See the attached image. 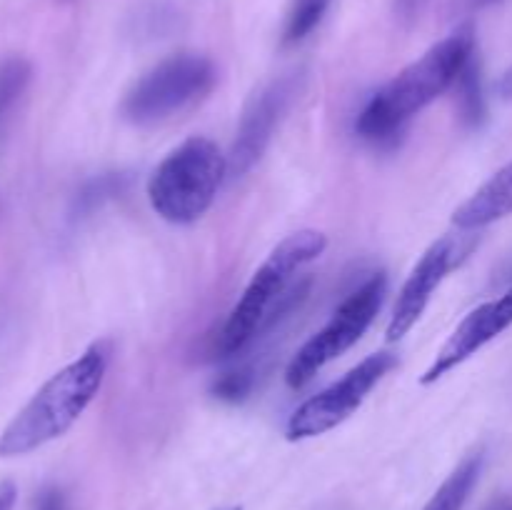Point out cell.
Listing matches in <instances>:
<instances>
[{
	"mask_svg": "<svg viewBox=\"0 0 512 510\" xmlns=\"http://www.w3.org/2000/svg\"><path fill=\"white\" fill-rule=\"evenodd\" d=\"M475 55L478 43L473 23L458 25L368 100L355 120V133L375 145H393L420 110L455 88Z\"/></svg>",
	"mask_w": 512,
	"mask_h": 510,
	"instance_id": "1",
	"label": "cell"
},
{
	"mask_svg": "<svg viewBox=\"0 0 512 510\" xmlns=\"http://www.w3.org/2000/svg\"><path fill=\"white\" fill-rule=\"evenodd\" d=\"M110 355H113V348L108 340H98L85 348L73 363L50 375L40 385L38 393L3 428L0 458H20V455L35 453L68 433L103 388Z\"/></svg>",
	"mask_w": 512,
	"mask_h": 510,
	"instance_id": "2",
	"label": "cell"
},
{
	"mask_svg": "<svg viewBox=\"0 0 512 510\" xmlns=\"http://www.w3.org/2000/svg\"><path fill=\"white\" fill-rule=\"evenodd\" d=\"M325 248H328V235L313 228L298 230V233H290L288 238L280 240L270 250L268 258L263 260V265L255 270L235 308L230 310L228 320L220 330L215 353H220V358L238 355L240 350L253 343L260 330L288 313L308 290V285L290 288V280L305 265L318 260L325 253Z\"/></svg>",
	"mask_w": 512,
	"mask_h": 510,
	"instance_id": "3",
	"label": "cell"
},
{
	"mask_svg": "<svg viewBox=\"0 0 512 510\" xmlns=\"http://www.w3.org/2000/svg\"><path fill=\"white\" fill-rule=\"evenodd\" d=\"M228 175V155L210 138H188L148 178L150 208L173 225H190L213 208Z\"/></svg>",
	"mask_w": 512,
	"mask_h": 510,
	"instance_id": "4",
	"label": "cell"
},
{
	"mask_svg": "<svg viewBox=\"0 0 512 510\" xmlns=\"http://www.w3.org/2000/svg\"><path fill=\"white\" fill-rule=\"evenodd\" d=\"M218 83L215 63L198 53H178L150 68L123 100L130 123L148 125L203 100Z\"/></svg>",
	"mask_w": 512,
	"mask_h": 510,
	"instance_id": "5",
	"label": "cell"
},
{
	"mask_svg": "<svg viewBox=\"0 0 512 510\" xmlns=\"http://www.w3.org/2000/svg\"><path fill=\"white\" fill-rule=\"evenodd\" d=\"M388 295V278L385 273H373L360 288H355L348 298L343 300L333 318L298 350L285 370V380L290 388H303L308 385L320 370L335 358L353 348L365 330L373 325L375 315L383 308V300Z\"/></svg>",
	"mask_w": 512,
	"mask_h": 510,
	"instance_id": "6",
	"label": "cell"
},
{
	"mask_svg": "<svg viewBox=\"0 0 512 510\" xmlns=\"http://www.w3.org/2000/svg\"><path fill=\"white\" fill-rule=\"evenodd\" d=\"M395 363L398 360L393 353H375L365 358L338 383L298 405L285 425V438L290 443H298V440L318 438V435L338 428L365 403L370 390L395 368Z\"/></svg>",
	"mask_w": 512,
	"mask_h": 510,
	"instance_id": "7",
	"label": "cell"
},
{
	"mask_svg": "<svg viewBox=\"0 0 512 510\" xmlns=\"http://www.w3.org/2000/svg\"><path fill=\"white\" fill-rule=\"evenodd\" d=\"M303 80V70H293V73H285L280 78L270 80L260 93L253 95L243 118H240L235 143L230 148L228 175L240 178V175H245L258 163L260 155L265 153V148L273 140L275 128L280 125L283 115L288 113L293 100L303 90Z\"/></svg>",
	"mask_w": 512,
	"mask_h": 510,
	"instance_id": "8",
	"label": "cell"
},
{
	"mask_svg": "<svg viewBox=\"0 0 512 510\" xmlns=\"http://www.w3.org/2000/svg\"><path fill=\"white\" fill-rule=\"evenodd\" d=\"M465 248L448 235V238H440L430 245L423 253V258L415 263V268L410 270L408 280L400 288L398 300H395L393 315H390L388 323V340H403L410 330L415 328V323L420 320V315L428 308L430 298L435 295V290L440 288L445 278H448L450 270L455 268L460 258H463Z\"/></svg>",
	"mask_w": 512,
	"mask_h": 510,
	"instance_id": "9",
	"label": "cell"
},
{
	"mask_svg": "<svg viewBox=\"0 0 512 510\" xmlns=\"http://www.w3.org/2000/svg\"><path fill=\"white\" fill-rule=\"evenodd\" d=\"M510 325H512V285L503 295H500V298L478 305V308L470 310V313L460 320L458 328H455L453 335L448 338V343L440 348V353L435 355L430 368L423 373L420 383L423 385L438 383V380L445 378L450 370L463 365L465 360L473 358L478 350H483L485 345L493 343L498 335H503Z\"/></svg>",
	"mask_w": 512,
	"mask_h": 510,
	"instance_id": "10",
	"label": "cell"
},
{
	"mask_svg": "<svg viewBox=\"0 0 512 510\" xmlns=\"http://www.w3.org/2000/svg\"><path fill=\"white\" fill-rule=\"evenodd\" d=\"M508 215H512V160L455 210L453 225L460 230H478Z\"/></svg>",
	"mask_w": 512,
	"mask_h": 510,
	"instance_id": "11",
	"label": "cell"
},
{
	"mask_svg": "<svg viewBox=\"0 0 512 510\" xmlns=\"http://www.w3.org/2000/svg\"><path fill=\"white\" fill-rule=\"evenodd\" d=\"M483 473V453H473L443 480L423 510H463Z\"/></svg>",
	"mask_w": 512,
	"mask_h": 510,
	"instance_id": "12",
	"label": "cell"
},
{
	"mask_svg": "<svg viewBox=\"0 0 512 510\" xmlns=\"http://www.w3.org/2000/svg\"><path fill=\"white\" fill-rule=\"evenodd\" d=\"M30 78H33V65L25 58L10 55V58L0 60V128L10 118L25 90H28Z\"/></svg>",
	"mask_w": 512,
	"mask_h": 510,
	"instance_id": "13",
	"label": "cell"
},
{
	"mask_svg": "<svg viewBox=\"0 0 512 510\" xmlns=\"http://www.w3.org/2000/svg\"><path fill=\"white\" fill-rule=\"evenodd\" d=\"M330 5H333V0H293L288 10V18H285L283 43L293 45L308 38L318 28L320 20L325 18Z\"/></svg>",
	"mask_w": 512,
	"mask_h": 510,
	"instance_id": "14",
	"label": "cell"
},
{
	"mask_svg": "<svg viewBox=\"0 0 512 510\" xmlns=\"http://www.w3.org/2000/svg\"><path fill=\"white\" fill-rule=\"evenodd\" d=\"M458 88V103L463 120L468 125H478L485 115V98H483V83H480V60L475 55L468 65H465L463 75L455 83Z\"/></svg>",
	"mask_w": 512,
	"mask_h": 510,
	"instance_id": "15",
	"label": "cell"
},
{
	"mask_svg": "<svg viewBox=\"0 0 512 510\" xmlns=\"http://www.w3.org/2000/svg\"><path fill=\"white\" fill-rule=\"evenodd\" d=\"M253 370L250 368H235L230 373L220 375L213 385V395L218 400H225V403H240L250 395L253 390Z\"/></svg>",
	"mask_w": 512,
	"mask_h": 510,
	"instance_id": "16",
	"label": "cell"
},
{
	"mask_svg": "<svg viewBox=\"0 0 512 510\" xmlns=\"http://www.w3.org/2000/svg\"><path fill=\"white\" fill-rule=\"evenodd\" d=\"M430 0H393V13L400 23H415L428 8Z\"/></svg>",
	"mask_w": 512,
	"mask_h": 510,
	"instance_id": "17",
	"label": "cell"
},
{
	"mask_svg": "<svg viewBox=\"0 0 512 510\" xmlns=\"http://www.w3.org/2000/svg\"><path fill=\"white\" fill-rule=\"evenodd\" d=\"M35 510H68L65 495L58 488H45L35 500Z\"/></svg>",
	"mask_w": 512,
	"mask_h": 510,
	"instance_id": "18",
	"label": "cell"
},
{
	"mask_svg": "<svg viewBox=\"0 0 512 510\" xmlns=\"http://www.w3.org/2000/svg\"><path fill=\"white\" fill-rule=\"evenodd\" d=\"M18 503V488L10 480L0 483V510H13Z\"/></svg>",
	"mask_w": 512,
	"mask_h": 510,
	"instance_id": "19",
	"label": "cell"
},
{
	"mask_svg": "<svg viewBox=\"0 0 512 510\" xmlns=\"http://www.w3.org/2000/svg\"><path fill=\"white\" fill-rule=\"evenodd\" d=\"M493 3H498V0H453L450 10H453V13H473V10L488 8V5Z\"/></svg>",
	"mask_w": 512,
	"mask_h": 510,
	"instance_id": "20",
	"label": "cell"
},
{
	"mask_svg": "<svg viewBox=\"0 0 512 510\" xmlns=\"http://www.w3.org/2000/svg\"><path fill=\"white\" fill-rule=\"evenodd\" d=\"M498 93L503 95V98L512 100V65H510L508 70H505V73H503V78L498 80Z\"/></svg>",
	"mask_w": 512,
	"mask_h": 510,
	"instance_id": "21",
	"label": "cell"
},
{
	"mask_svg": "<svg viewBox=\"0 0 512 510\" xmlns=\"http://www.w3.org/2000/svg\"><path fill=\"white\" fill-rule=\"evenodd\" d=\"M485 510H512V498H498L488 505Z\"/></svg>",
	"mask_w": 512,
	"mask_h": 510,
	"instance_id": "22",
	"label": "cell"
},
{
	"mask_svg": "<svg viewBox=\"0 0 512 510\" xmlns=\"http://www.w3.org/2000/svg\"><path fill=\"white\" fill-rule=\"evenodd\" d=\"M225 510H240V508H225Z\"/></svg>",
	"mask_w": 512,
	"mask_h": 510,
	"instance_id": "23",
	"label": "cell"
}]
</instances>
